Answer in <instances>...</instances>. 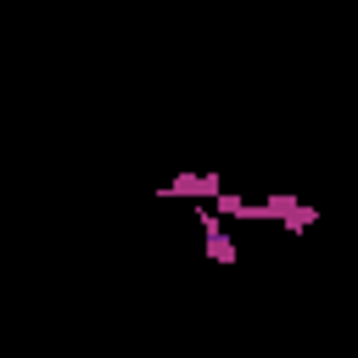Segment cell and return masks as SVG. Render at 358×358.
I'll return each mask as SVG.
<instances>
[{
  "instance_id": "cell-1",
  "label": "cell",
  "mask_w": 358,
  "mask_h": 358,
  "mask_svg": "<svg viewBox=\"0 0 358 358\" xmlns=\"http://www.w3.org/2000/svg\"><path fill=\"white\" fill-rule=\"evenodd\" d=\"M196 224H201L207 263H218V268H235V263H241V246H235V235H229L224 213H218V207H207V213H196Z\"/></svg>"
},
{
  "instance_id": "cell-2",
  "label": "cell",
  "mask_w": 358,
  "mask_h": 358,
  "mask_svg": "<svg viewBox=\"0 0 358 358\" xmlns=\"http://www.w3.org/2000/svg\"><path fill=\"white\" fill-rule=\"evenodd\" d=\"M224 190V173H179V179H168V185H157V196H179V201H213Z\"/></svg>"
}]
</instances>
